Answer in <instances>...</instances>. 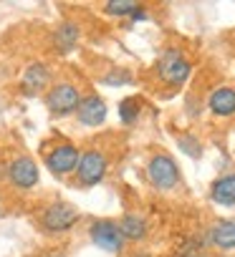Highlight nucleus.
<instances>
[{
    "label": "nucleus",
    "mask_w": 235,
    "mask_h": 257,
    "mask_svg": "<svg viewBox=\"0 0 235 257\" xmlns=\"http://www.w3.org/2000/svg\"><path fill=\"white\" fill-rule=\"evenodd\" d=\"M152 76L165 88H180L192 76V61L180 48H165L152 66Z\"/></svg>",
    "instance_id": "1"
},
{
    "label": "nucleus",
    "mask_w": 235,
    "mask_h": 257,
    "mask_svg": "<svg viewBox=\"0 0 235 257\" xmlns=\"http://www.w3.org/2000/svg\"><path fill=\"white\" fill-rule=\"evenodd\" d=\"M147 182L157 189V192H175L182 182V172L177 167V162L167 154V152H157L149 157L147 162Z\"/></svg>",
    "instance_id": "2"
},
{
    "label": "nucleus",
    "mask_w": 235,
    "mask_h": 257,
    "mask_svg": "<svg viewBox=\"0 0 235 257\" xmlns=\"http://www.w3.org/2000/svg\"><path fill=\"white\" fill-rule=\"evenodd\" d=\"M81 214L68 202H51L38 212V227L46 234H66L79 224Z\"/></svg>",
    "instance_id": "3"
},
{
    "label": "nucleus",
    "mask_w": 235,
    "mask_h": 257,
    "mask_svg": "<svg viewBox=\"0 0 235 257\" xmlns=\"http://www.w3.org/2000/svg\"><path fill=\"white\" fill-rule=\"evenodd\" d=\"M73 174H76V184H81V187L101 184L106 179V174H109V157H106V152L96 149V147L81 152V159H79Z\"/></svg>",
    "instance_id": "4"
},
{
    "label": "nucleus",
    "mask_w": 235,
    "mask_h": 257,
    "mask_svg": "<svg viewBox=\"0 0 235 257\" xmlns=\"http://www.w3.org/2000/svg\"><path fill=\"white\" fill-rule=\"evenodd\" d=\"M81 98H84V93H81V88H79L76 83H71V81H58V83H53V86L46 91V108H48L53 116L63 118V116L76 113Z\"/></svg>",
    "instance_id": "5"
},
{
    "label": "nucleus",
    "mask_w": 235,
    "mask_h": 257,
    "mask_svg": "<svg viewBox=\"0 0 235 257\" xmlns=\"http://www.w3.org/2000/svg\"><path fill=\"white\" fill-rule=\"evenodd\" d=\"M89 237L96 247H101L104 252H111V254H122L124 244H127L119 232V224L114 219H94L89 224Z\"/></svg>",
    "instance_id": "6"
},
{
    "label": "nucleus",
    "mask_w": 235,
    "mask_h": 257,
    "mask_svg": "<svg viewBox=\"0 0 235 257\" xmlns=\"http://www.w3.org/2000/svg\"><path fill=\"white\" fill-rule=\"evenodd\" d=\"M79 159H81V152L71 142H61V144H56L53 149H48L43 154V164L48 167V172L53 177H66V174L76 172Z\"/></svg>",
    "instance_id": "7"
},
{
    "label": "nucleus",
    "mask_w": 235,
    "mask_h": 257,
    "mask_svg": "<svg viewBox=\"0 0 235 257\" xmlns=\"http://www.w3.org/2000/svg\"><path fill=\"white\" fill-rule=\"evenodd\" d=\"M6 179L16 187V189H33L38 184V167L33 162V157H16L8 167H6Z\"/></svg>",
    "instance_id": "8"
},
{
    "label": "nucleus",
    "mask_w": 235,
    "mask_h": 257,
    "mask_svg": "<svg viewBox=\"0 0 235 257\" xmlns=\"http://www.w3.org/2000/svg\"><path fill=\"white\" fill-rule=\"evenodd\" d=\"M73 116L79 118L81 126H89V128L101 126L106 121V101L101 96H96V93H86L81 98V103H79Z\"/></svg>",
    "instance_id": "9"
},
{
    "label": "nucleus",
    "mask_w": 235,
    "mask_h": 257,
    "mask_svg": "<svg viewBox=\"0 0 235 257\" xmlns=\"http://www.w3.org/2000/svg\"><path fill=\"white\" fill-rule=\"evenodd\" d=\"M207 111L215 118H235V86H217L207 93Z\"/></svg>",
    "instance_id": "10"
},
{
    "label": "nucleus",
    "mask_w": 235,
    "mask_h": 257,
    "mask_svg": "<svg viewBox=\"0 0 235 257\" xmlns=\"http://www.w3.org/2000/svg\"><path fill=\"white\" fill-rule=\"evenodd\" d=\"M207 247L215 249H235V219L225 217V219H215L207 232H205Z\"/></svg>",
    "instance_id": "11"
},
{
    "label": "nucleus",
    "mask_w": 235,
    "mask_h": 257,
    "mask_svg": "<svg viewBox=\"0 0 235 257\" xmlns=\"http://www.w3.org/2000/svg\"><path fill=\"white\" fill-rule=\"evenodd\" d=\"M48 83H51V68H48L46 63H41V61L31 63V66L23 71V76H21V88H23L28 96H36V93L46 91Z\"/></svg>",
    "instance_id": "12"
},
{
    "label": "nucleus",
    "mask_w": 235,
    "mask_h": 257,
    "mask_svg": "<svg viewBox=\"0 0 235 257\" xmlns=\"http://www.w3.org/2000/svg\"><path fill=\"white\" fill-rule=\"evenodd\" d=\"M119 224V232H122V237H124V242H144L147 239V234H149V222H147V217L144 214H139V212H127V214H122V219L116 222Z\"/></svg>",
    "instance_id": "13"
},
{
    "label": "nucleus",
    "mask_w": 235,
    "mask_h": 257,
    "mask_svg": "<svg viewBox=\"0 0 235 257\" xmlns=\"http://www.w3.org/2000/svg\"><path fill=\"white\" fill-rule=\"evenodd\" d=\"M210 199L217 207H235V172L220 174L210 184Z\"/></svg>",
    "instance_id": "14"
},
{
    "label": "nucleus",
    "mask_w": 235,
    "mask_h": 257,
    "mask_svg": "<svg viewBox=\"0 0 235 257\" xmlns=\"http://www.w3.org/2000/svg\"><path fill=\"white\" fill-rule=\"evenodd\" d=\"M104 13L111 18H129V21H147L149 11L134 0H114V3H104Z\"/></svg>",
    "instance_id": "15"
},
{
    "label": "nucleus",
    "mask_w": 235,
    "mask_h": 257,
    "mask_svg": "<svg viewBox=\"0 0 235 257\" xmlns=\"http://www.w3.org/2000/svg\"><path fill=\"white\" fill-rule=\"evenodd\" d=\"M79 41H81V28L73 21H63L53 33V43H56L58 53H71L79 46Z\"/></svg>",
    "instance_id": "16"
},
{
    "label": "nucleus",
    "mask_w": 235,
    "mask_h": 257,
    "mask_svg": "<svg viewBox=\"0 0 235 257\" xmlns=\"http://www.w3.org/2000/svg\"><path fill=\"white\" fill-rule=\"evenodd\" d=\"M142 108H144V103H142L139 96H124V98L119 101V121H122L124 126L137 123L139 116H142Z\"/></svg>",
    "instance_id": "17"
},
{
    "label": "nucleus",
    "mask_w": 235,
    "mask_h": 257,
    "mask_svg": "<svg viewBox=\"0 0 235 257\" xmlns=\"http://www.w3.org/2000/svg\"><path fill=\"white\" fill-rule=\"evenodd\" d=\"M205 247H207L205 234H187V237H182L180 244H177V257H195V254H200Z\"/></svg>",
    "instance_id": "18"
},
{
    "label": "nucleus",
    "mask_w": 235,
    "mask_h": 257,
    "mask_svg": "<svg viewBox=\"0 0 235 257\" xmlns=\"http://www.w3.org/2000/svg\"><path fill=\"white\" fill-rule=\"evenodd\" d=\"M134 81V73L129 68H111L109 73L101 76V83L104 86H127Z\"/></svg>",
    "instance_id": "19"
},
{
    "label": "nucleus",
    "mask_w": 235,
    "mask_h": 257,
    "mask_svg": "<svg viewBox=\"0 0 235 257\" xmlns=\"http://www.w3.org/2000/svg\"><path fill=\"white\" fill-rule=\"evenodd\" d=\"M177 147H180L187 157H192V159H200V157H202V144H200V139H197L195 134H182V137H177Z\"/></svg>",
    "instance_id": "20"
},
{
    "label": "nucleus",
    "mask_w": 235,
    "mask_h": 257,
    "mask_svg": "<svg viewBox=\"0 0 235 257\" xmlns=\"http://www.w3.org/2000/svg\"><path fill=\"white\" fill-rule=\"evenodd\" d=\"M41 257H66V252H63V249H51V252H46V254H41Z\"/></svg>",
    "instance_id": "21"
},
{
    "label": "nucleus",
    "mask_w": 235,
    "mask_h": 257,
    "mask_svg": "<svg viewBox=\"0 0 235 257\" xmlns=\"http://www.w3.org/2000/svg\"><path fill=\"white\" fill-rule=\"evenodd\" d=\"M127 257H149V254H144V252H134V254H127Z\"/></svg>",
    "instance_id": "22"
}]
</instances>
